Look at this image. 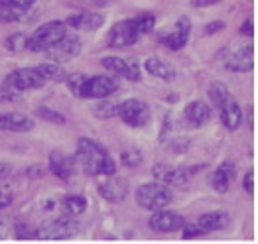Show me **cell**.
<instances>
[{"mask_svg": "<svg viewBox=\"0 0 258 244\" xmlns=\"http://www.w3.org/2000/svg\"><path fill=\"white\" fill-rule=\"evenodd\" d=\"M77 159L81 161V166L85 168L89 176L101 178V176H108V174H116V161L112 159V155L91 138H79Z\"/></svg>", "mask_w": 258, "mask_h": 244, "instance_id": "6da1fadb", "label": "cell"}, {"mask_svg": "<svg viewBox=\"0 0 258 244\" xmlns=\"http://www.w3.org/2000/svg\"><path fill=\"white\" fill-rule=\"evenodd\" d=\"M207 95L211 99V103L215 105V109L219 111L221 122L225 128L229 130H237L242 124V111L238 107L237 99L233 97V93L229 91V87L221 81H213L207 89Z\"/></svg>", "mask_w": 258, "mask_h": 244, "instance_id": "7a4b0ae2", "label": "cell"}, {"mask_svg": "<svg viewBox=\"0 0 258 244\" xmlns=\"http://www.w3.org/2000/svg\"><path fill=\"white\" fill-rule=\"evenodd\" d=\"M173 195L172 189L160 181L154 183H142L136 189V203L146 209V211H158V209H166L172 203Z\"/></svg>", "mask_w": 258, "mask_h": 244, "instance_id": "3957f363", "label": "cell"}, {"mask_svg": "<svg viewBox=\"0 0 258 244\" xmlns=\"http://www.w3.org/2000/svg\"><path fill=\"white\" fill-rule=\"evenodd\" d=\"M67 34V24L61 20H53L40 26L30 38H28V49L34 53H45L49 47L57 44L61 38Z\"/></svg>", "mask_w": 258, "mask_h": 244, "instance_id": "277c9868", "label": "cell"}, {"mask_svg": "<svg viewBox=\"0 0 258 244\" xmlns=\"http://www.w3.org/2000/svg\"><path fill=\"white\" fill-rule=\"evenodd\" d=\"M118 91V77L114 75H95V77H85L79 99H108Z\"/></svg>", "mask_w": 258, "mask_h": 244, "instance_id": "5b68a950", "label": "cell"}, {"mask_svg": "<svg viewBox=\"0 0 258 244\" xmlns=\"http://www.w3.org/2000/svg\"><path fill=\"white\" fill-rule=\"evenodd\" d=\"M79 222L73 221V217L65 215L59 217L53 222H47L42 228H36V238L40 240H65V238H73L75 234H79Z\"/></svg>", "mask_w": 258, "mask_h": 244, "instance_id": "8992f818", "label": "cell"}, {"mask_svg": "<svg viewBox=\"0 0 258 244\" xmlns=\"http://www.w3.org/2000/svg\"><path fill=\"white\" fill-rule=\"evenodd\" d=\"M118 116L124 124H128L132 128H142L150 120V109L140 99H128L118 105Z\"/></svg>", "mask_w": 258, "mask_h": 244, "instance_id": "52a82bcc", "label": "cell"}, {"mask_svg": "<svg viewBox=\"0 0 258 244\" xmlns=\"http://www.w3.org/2000/svg\"><path fill=\"white\" fill-rule=\"evenodd\" d=\"M223 65H225V69H229L233 73L250 71L254 67V47H252V44L227 49V53L223 57Z\"/></svg>", "mask_w": 258, "mask_h": 244, "instance_id": "ba28073f", "label": "cell"}, {"mask_svg": "<svg viewBox=\"0 0 258 244\" xmlns=\"http://www.w3.org/2000/svg\"><path fill=\"white\" fill-rule=\"evenodd\" d=\"M142 36L138 34L136 26H134V18H128V20H122V22H116L107 36V42L110 47H130L134 45Z\"/></svg>", "mask_w": 258, "mask_h": 244, "instance_id": "9c48e42d", "label": "cell"}, {"mask_svg": "<svg viewBox=\"0 0 258 244\" xmlns=\"http://www.w3.org/2000/svg\"><path fill=\"white\" fill-rule=\"evenodd\" d=\"M101 183H99V193L103 199L108 203H120L128 195V181L116 174H108V176H101Z\"/></svg>", "mask_w": 258, "mask_h": 244, "instance_id": "30bf717a", "label": "cell"}, {"mask_svg": "<svg viewBox=\"0 0 258 244\" xmlns=\"http://www.w3.org/2000/svg\"><path fill=\"white\" fill-rule=\"evenodd\" d=\"M81 51V40L77 36H67L65 34L63 38L53 45L49 47L45 53L49 57V61H55V63H67L71 59H75Z\"/></svg>", "mask_w": 258, "mask_h": 244, "instance_id": "8fae6325", "label": "cell"}, {"mask_svg": "<svg viewBox=\"0 0 258 244\" xmlns=\"http://www.w3.org/2000/svg\"><path fill=\"white\" fill-rule=\"evenodd\" d=\"M183 222L185 221L179 213L168 211V209H158L150 217V228L156 232H173V230H181Z\"/></svg>", "mask_w": 258, "mask_h": 244, "instance_id": "7c38bea8", "label": "cell"}, {"mask_svg": "<svg viewBox=\"0 0 258 244\" xmlns=\"http://www.w3.org/2000/svg\"><path fill=\"white\" fill-rule=\"evenodd\" d=\"M152 176L156 181L164 183V185H173V187H183L189 179V174L185 168H173V166H164V164H156L152 168Z\"/></svg>", "mask_w": 258, "mask_h": 244, "instance_id": "4fadbf2b", "label": "cell"}, {"mask_svg": "<svg viewBox=\"0 0 258 244\" xmlns=\"http://www.w3.org/2000/svg\"><path fill=\"white\" fill-rule=\"evenodd\" d=\"M189 32H191V20H189L187 16H181V18L175 22L173 32H170L168 36H162L160 42L166 45L168 49H172V51H179V49H183L185 44H187Z\"/></svg>", "mask_w": 258, "mask_h": 244, "instance_id": "5bb4252c", "label": "cell"}, {"mask_svg": "<svg viewBox=\"0 0 258 244\" xmlns=\"http://www.w3.org/2000/svg\"><path fill=\"white\" fill-rule=\"evenodd\" d=\"M10 81L18 87L20 91H34V89H42L45 85L40 73L36 71V67H24V69H16L12 71L10 75Z\"/></svg>", "mask_w": 258, "mask_h": 244, "instance_id": "9a60e30c", "label": "cell"}, {"mask_svg": "<svg viewBox=\"0 0 258 244\" xmlns=\"http://www.w3.org/2000/svg\"><path fill=\"white\" fill-rule=\"evenodd\" d=\"M211 118V109L205 101H191L183 109V120L189 128H201Z\"/></svg>", "mask_w": 258, "mask_h": 244, "instance_id": "2e32d148", "label": "cell"}, {"mask_svg": "<svg viewBox=\"0 0 258 244\" xmlns=\"http://www.w3.org/2000/svg\"><path fill=\"white\" fill-rule=\"evenodd\" d=\"M49 172L61 181H69L75 174V157L63 152L49 154Z\"/></svg>", "mask_w": 258, "mask_h": 244, "instance_id": "e0dca14e", "label": "cell"}, {"mask_svg": "<svg viewBox=\"0 0 258 244\" xmlns=\"http://www.w3.org/2000/svg\"><path fill=\"white\" fill-rule=\"evenodd\" d=\"M103 67L108 69L110 73H114L116 77H124L128 81H138L140 79V67L134 61H126L122 57H105Z\"/></svg>", "mask_w": 258, "mask_h": 244, "instance_id": "ac0fdd59", "label": "cell"}, {"mask_svg": "<svg viewBox=\"0 0 258 244\" xmlns=\"http://www.w3.org/2000/svg\"><path fill=\"white\" fill-rule=\"evenodd\" d=\"M235 179V164L233 161H223L215 168V172L211 174L209 183L217 193H227L231 189V183Z\"/></svg>", "mask_w": 258, "mask_h": 244, "instance_id": "d6986e66", "label": "cell"}, {"mask_svg": "<svg viewBox=\"0 0 258 244\" xmlns=\"http://www.w3.org/2000/svg\"><path fill=\"white\" fill-rule=\"evenodd\" d=\"M65 24L69 28H75V30H83V32H95L99 30L103 24H105V16L99 14V12H79V14H73L69 16Z\"/></svg>", "mask_w": 258, "mask_h": 244, "instance_id": "ffe728a7", "label": "cell"}, {"mask_svg": "<svg viewBox=\"0 0 258 244\" xmlns=\"http://www.w3.org/2000/svg\"><path fill=\"white\" fill-rule=\"evenodd\" d=\"M34 128V120L22 112H2L0 114V130L10 132H30Z\"/></svg>", "mask_w": 258, "mask_h": 244, "instance_id": "44dd1931", "label": "cell"}, {"mask_svg": "<svg viewBox=\"0 0 258 244\" xmlns=\"http://www.w3.org/2000/svg\"><path fill=\"white\" fill-rule=\"evenodd\" d=\"M229 222H231V217H229L227 211H211V213L201 215L195 224H197V226L203 230V234H205V232H215V230H221V228L229 226Z\"/></svg>", "mask_w": 258, "mask_h": 244, "instance_id": "7402d4cb", "label": "cell"}, {"mask_svg": "<svg viewBox=\"0 0 258 244\" xmlns=\"http://www.w3.org/2000/svg\"><path fill=\"white\" fill-rule=\"evenodd\" d=\"M146 71L154 75L156 79H162V81H166V83H172L175 81V77H177V71H175V67L172 63H168V61H164V59H158V57H150V59H146Z\"/></svg>", "mask_w": 258, "mask_h": 244, "instance_id": "603a6c76", "label": "cell"}, {"mask_svg": "<svg viewBox=\"0 0 258 244\" xmlns=\"http://www.w3.org/2000/svg\"><path fill=\"white\" fill-rule=\"evenodd\" d=\"M36 71L40 73V77H42L45 83H47V81H53V83H61V81H65V77H67V73H65L63 65H61V63H55V61H47V63H42V65L36 67Z\"/></svg>", "mask_w": 258, "mask_h": 244, "instance_id": "cb8c5ba5", "label": "cell"}, {"mask_svg": "<svg viewBox=\"0 0 258 244\" xmlns=\"http://www.w3.org/2000/svg\"><path fill=\"white\" fill-rule=\"evenodd\" d=\"M26 14H28V6L12 4V2L0 4V20L2 22H18Z\"/></svg>", "mask_w": 258, "mask_h": 244, "instance_id": "d4e9b609", "label": "cell"}, {"mask_svg": "<svg viewBox=\"0 0 258 244\" xmlns=\"http://www.w3.org/2000/svg\"><path fill=\"white\" fill-rule=\"evenodd\" d=\"M63 211L69 217H79L87 211V199L83 195H69L63 199Z\"/></svg>", "mask_w": 258, "mask_h": 244, "instance_id": "484cf974", "label": "cell"}, {"mask_svg": "<svg viewBox=\"0 0 258 244\" xmlns=\"http://www.w3.org/2000/svg\"><path fill=\"white\" fill-rule=\"evenodd\" d=\"M22 93L12 81H10V77L6 75V77H0V103H10V101H18L22 99Z\"/></svg>", "mask_w": 258, "mask_h": 244, "instance_id": "4316f807", "label": "cell"}, {"mask_svg": "<svg viewBox=\"0 0 258 244\" xmlns=\"http://www.w3.org/2000/svg\"><path fill=\"white\" fill-rule=\"evenodd\" d=\"M99 103L93 105V114L103 118V120H108L112 116H118V105L112 103V101H107V99H97Z\"/></svg>", "mask_w": 258, "mask_h": 244, "instance_id": "83f0119b", "label": "cell"}, {"mask_svg": "<svg viewBox=\"0 0 258 244\" xmlns=\"http://www.w3.org/2000/svg\"><path fill=\"white\" fill-rule=\"evenodd\" d=\"M4 45H6V49L12 51V53H22L24 49H28V38H26L24 34H12V36L6 38Z\"/></svg>", "mask_w": 258, "mask_h": 244, "instance_id": "f1b7e54d", "label": "cell"}, {"mask_svg": "<svg viewBox=\"0 0 258 244\" xmlns=\"http://www.w3.org/2000/svg\"><path fill=\"white\" fill-rule=\"evenodd\" d=\"M134 26H136V30H138V34L140 36H146V34H150L152 30H154V26H156V18H154V14H140V16H136L134 18Z\"/></svg>", "mask_w": 258, "mask_h": 244, "instance_id": "f546056e", "label": "cell"}, {"mask_svg": "<svg viewBox=\"0 0 258 244\" xmlns=\"http://www.w3.org/2000/svg\"><path fill=\"white\" fill-rule=\"evenodd\" d=\"M120 164H122L124 168H130V170L138 168V166L142 164V154H140V150H136V148L124 150V152L120 154Z\"/></svg>", "mask_w": 258, "mask_h": 244, "instance_id": "4dcf8cb0", "label": "cell"}, {"mask_svg": "<svg viewBox=\"0 0 258 244\" xmlns=\"http://www.w3.org/2000/svg\"><path fill=\"white\" fill-rule=\"evenodd\" d=\"M36 116H38V118H42V120H45V122H53V124H65V116L61 114V112L51 111V109H45V107L38 109V111H36Z\"/></svg>", "mask_w": 258, "mask_h": 244, "instance_id": "1f68e13d", "label": "cell"}, {"mask_svg": "<svg viewBox=\"0 0 258 244\" xmlns=\"http://www.w3.org/2000/svg\"><path fill=\"white\" fill-rule=\"evenodd\" d=\"M65 81H67L69 91H71L75 97H79V91H81V85H83V81H85V75H83V73H73V75H67Z\"/></svg>", "mask_w": 258, "mask_h": 244, "instance_id": "d6a6232c", "label": "cell"}, {"mask_svg": "<svg viewBox=\"0 0 258 244\" xmlns=\"http://www.w3.org/2000/svg\"><path fill=\"white\" fill-rule=\"evenodd\" d=\"M189 146H191V142L187 138H181V136H173L172 142H170V148L175 154H185L189 150Z\"/></svg>", "mask_w": 258, "mask_h": 244, "instance_id": "836d02e7", "label": "cell"}, {"mask_svg": "<svg viewBox=\"0 0 258 244\" xmlns=\"http://www.w3.org/2000/svg\"><path fill=\"white\" fill-rule=\"evenodd\" d=\"M16 238H36V228H32V226H28L26 222H18L16 224Z\"/></svg>", "mask_w": 258, "mask_h": 244, "instance_id": "e575fe53", "label": "cell"}, {"mask_svg": "<svg viewBox=\"0 0 258 244\" xmlns=\"http://www.w3.org/2000/svg\"><path fill=\"white\" fill-rule=\"evenodd\" d=\"M12 201H14L12 189L10 187H0V211L6 209L8 205H12Z\"/></svg>", "mask_w": 258, "mask_h": 244, "instance_id": "d590c367", "label": "cell"}, {"mask_svg": "<svg viewBox=\"0 0 258 244\" xmlns=\"http://www.w3.org/2000/svg\"><path fill=\"white\" fill-rule=\"evenodd\" d=\"M181 230H183V232H181V234H183V238H197V236H201V234H203V230H201L195 222L194 224H185V222H183Z\"/></svg>", "mask_w": 258, "mask_h": 244, "instance_id": "8d00e7d4", "label": "cell"}, {"mask_svg": "<svg viewBox=\"0 0 258 244\" xmlns=\"http://www.w3.org/2000/svg\"><path fill=\"white\" fill-rule=\"evenodd\" d=\"M242 187L248 195H254V170H248L242 178Z\"/></svg>", "mask_w": 258, "mask_h": 244, "instance_id": "74e56055", "label": "cell"}, {"mask_svg": "<svg viewBox=\"0 0 258 244\" xmlns=\"http://www.w3.org/2000/svg\"><path fill=\"white\" fill-rule=\"evenodd\" d=\"M252 18H246L244 22H242V26H240V36H248V38H252V34H254V26H252Z\"/></svg>", "mask_w": 258, "mask_h": 244, "instance_id": "f35d334b", "label": "cell"}, {"mask_svg": "<svg viewBox=\"0 0 258 244\" xmlns=\"http://www.w3.org/2000/svg\"><path fill=\"white\" fill-rule=\"evenodd\" d=\"M42 176H43L42 166H30V168H28V178H30V179L42 178Z\"/></svg>", "mask_w": 258, "mask_h": 244, "instance_id": "ab89813d", "label": "cell"}, {"mask_svg": "<svg viewBox=\"0 0 258 244\" xmlns=\"http://www.w3.org/2000/svg\"><path fill=\"white\" fill-rule=\"evenodd\" d=\"M223 28H225V24L223 22H211V24H207L205 34H215V32H221Z\"/></svg>", "mask_w": 258, "mask_h": 244, "instance_id": "60d3db41", "label": "cell"}, {"mask_svg": "<svg viewBox=\"0 0 258 244\" xmlns=\"http://www.w3.org/2000/svg\"><path fill=\"white\" fill-rule=\"evenodd\" d=\"M215 2H219V0H191V6L194 8H205V6H211Z\"/></svg>", "mask_w": 258, "mask_h": 244, "instance_id": "b9f144b4", "label": "cell"}, {"mask_svg": "<svg viewBox=\"0 0 258 244\" xmlns=\"http://www.w3.org/2000/svg\"><path fill=\"white\" fill-rule=\"evenodd\" d=\"M10 174H12V168H10L8 164H0V181L6 179Z\"/></svg>", "mask_w": 258, "mask_h": 244, "instance_id": "7bdbcfd3", "label": "cell"}, {"mask_svg": "<svg viewBox=\"0 0 258 244\" xmlns=\"http://www.w3.org/2000/svg\"><path fill=\"white\" fill-rule=\"evenodd\" d=\"M6 2H12V4H22V6H32L36 0H0V4H6Z\"/></svg>", "mask_w": 258, "mask_h": 244, "instance_id": "ee69618b", "label": "cell"}, {"mask_svg": "<svg viewBox=\"0 0 258 244\" xmlns=\"http://www.w3.org/2000/svg\"><path fill=\"white\" fill-rule=\"evenodd\" d=\"M6 236V224L0 221V238H4Z\"/></svg>", "mask_w": 258, "mask_h": 244, "instance_id": "f6af8a7d", "label": "cell"}, {"mask_svg": "<svg viewBox=\"0 0 258 244\" xmlns=\"http://www.w3.org/2000/svg\"><path fill=\"white\" fill-rule=\"evenodd\" d=\"M93 2H95V4H99V6H103V4H107L108 0H93Z\"/></svg>", "mask_w": 258, "mask_h": 244, "instance_id": "bcb514c9", "label": "cell"}]
</instances>
